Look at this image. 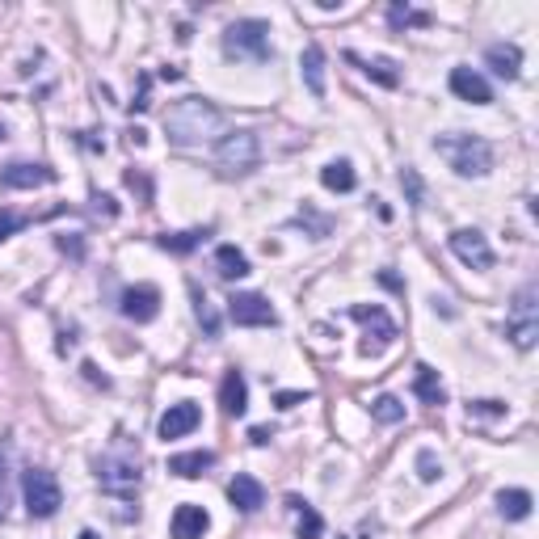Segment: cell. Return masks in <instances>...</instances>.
<instances>
[{
    "label": "cell",
    "mask_w": 539,
    "mask_h": 539,
    "mask_svg": "<svg viewBox=\"0 0 539 539\" xmlns=\"http://www.w3.org/2000/svg\"><path fill=\"white\" fill-rule=\"evenodd\" d=\"M223 110L207 98H181L165 110V135L177 148H194V143H207L215 135H223Z\"/></svg>",
    "instance_id": "cell-1"
},
{
    "label": "cell",
    "mask_w": 539,
    "mask_h": 539,
    "mask_svg": "<svg viewBox=\"0 0 539 539\" xmlns=\"http://www.w3.org/2000/svg\"><path fill=\"white\" fill-rule=\"evenodd\" d=\"M434 152H439L460 177H484L493 169V148H489V140L468 135V131L439 135V140H434Z\"/></svg>",
    "instance_id": "cell-2"
},
{
    "label": "cell",
    "mask_w": 539,
    "mask_h": 539,
    "mask_svg": "<svg viewBox=\"0 0 539 539\" xmlns=\"http://www.w3.org/2000/svg\"><path fill=\"white\" fill-rule=\"evenodd\" d=\"M223 56L228 59H244V64H265L275 56L270 47V26L257 22V17H241L223 30Z\"/></svg>",
    "instance_id": "cell-3"
},
{
    "label": "cell",
    "mask_w": 539,
    "mask_h": 539,
    "mask_svg": "<svg viewBox=\"0 0 539 539\" xmlns=\"http://www.w3.org/2000/svg\"><path fill=\"white\" fill-rule=\"evenodd\" d=\"M506 337L514 341V350H535V341H539V286L535 283L518 286V295L510 299Z\"/></svg>",
    "instance_id": "cell-4"
},
{
    "label": "cell",
    "mask_w": 539,
    "mask_h": 539,
    "mask_svg": "<svg viewBox=\"0 0 539 539\" xmlns=\"http://www.w3.org/2000/svg\"><path fill=\"white\" fill-rule=\"evenodd\" d=\"M215 165L223 169L228 177H244L262 165V140L257 131H228L220 143H215Z\"/></svg>",
    "instance_id": "cell-5"
},
{
    "label": "cell",
    "mask_w": 539,
    "mask_h": 539,
    "mask_svg": "<svg viewBox=\"0 0 539 539\" xmlns=\"http://www.w3.org/2000/svg\"><path fill=\"white\" fill-rule=\"evenodd\" d=\"M22 493H26L30 518H56L59 506H64V489H59L56 472H47V468H26Z\"/></svg>",
    "instance_id": "cell-6"
},
{
    "label": "cell",
    "mask_w": 539,
    "mask_h": 539,
    "mask_svg": "<svg viewBox=\"0 0 539 539\" xmlns=\"http://www.w3.org/2000/svg\"><path fill=\"white\" fill-rule=\"evenodd\" d=\"M98 481L106 493H131V489H140V455L106 451L98 460Z\"/></svg>",
    "instance_id": "cell-7"
},
{
    "label": "cell",
    "mask_w": 539,
    "mask_h": 539,
    "mask_svg": "<svg viewBox=\"0 0 539 539\" xmlns=\"http://www.w3.org/2000/svg\"><path fill=\"white\" fill-rule=\"evenodd\" d=\"M228 316L241 325V329H265V325H278V312L275 304L257 291H244V295H232L228 299Z\"/></svg>",
    "instance_id": "cell-8"
},
{
    "label": "cell",
    "mask_w": 539,
    "mask_h": 539,
    "mask_svg": "<svg viewBox=\"0 0 539 539\" xmlns=\"http://www.w3.org/2000/svg\"><path fill=\"white\" fill-rule=\"evenodd\" d=\"M451 254L460 257L468 270H493V249H489V241H484V232L476 228H460L451 232Z\"/></svg>",
    "instance_id": "cell-9"
},
{
    "label": "cell",
    "mask_w": 539,
    "mask_h": 539,
    "mask_svg": "<svg viewBox=\"0 0 539 539\" xmlns=\"http://www.w3.org/2000/svg\"><path fill=\"white\" fill-rule=\"evenodd\" d=\"M202 421V409L194 405V400H177V405H169L165 413H161V421H156V434L161 439H186V434H194Z\"/></svg>",
    "instance_id": "cell-10"
},
{
    "label": "cell",
    "mask_w": 539,
    "mask_h": 539,
    "mask_svg": "<svg viewBox=\"0 0 539 539\" xmlns=\"http://www.w3.org/2000/svg\"><path fill=\"white\" fill-rule=\"evenodd\" d=\"M56 181V169L51 165H5L0 169V190H38V186H51Z\"/></svg>",
    "instance_id": "cell-11"
},
{
    "label": "cell",
    "mask_w": 539,
    "mask_h": 539,
    "mask_svg": "<svg viewBox=\"0 0 539 539\" xmlns=\"http://www.w3.org/2000/svg\"><path fill=\"white\" fill-rule=\"evenodd\" d=\"M451 93L460 101H468V106H489L493 101V88H489V80L476 72V67H451Z\"/></svg>",
    "instance_id": "cell-12"
},
{
    "label": "cell",
    "mask_w": 539,
    "mask_h": 539,
    "mask_svg": "<svg viewBox=\"0 0 539 539\" xmlns=\"http://www.w3.org/2000/svg\"><path fill=\"white\" fill-rule=\"evenodd\" d=\"M350 316L358 320V325H367V333H375L371 350H384V346H392V341H397V320L388 316L379 304H371V308H367V304H354Z\"/></svg>",
    "instance_id": "cell-13"
},
{
    "label": "cell",
    "mask_w": 539,
    "mask_h": 539,
    "mask_svg": "<svg viewBox=\"0 0 539 539\" xmlns=\"http://www.w3.org/2000/svg\"><path fill=\"white\" fill-rule=\"evenodd\" d=\"M156 312H161V291H156L152 283H140V286H131V291L122 295V316L135 320V325L156 320Z\"/></svg>",
    "instance_id": "cell-14"
},
{
    "label": "cell",
    "mask_w": 539,
    "mask_h": 539,
    "mask_svg": "<svg viewBox=\"0 0 539 539\" xmlns=\"http://www.w3.org/2000/svg\"><path fill=\"white\" fill-rule=\"evenodd\" d=\"M207 527H211V514L202 506H194V502H181L173 510V518H169V535L173 539H202Z\"/></svg>",
    "instance_id": "cell-15"
},
{
    "label": "cell",
    "mask_w": 539,
    "mask_h": 539,
    "mask_svg": "<svg viewBox=\"0 0 539 539\" xmlns=\"http://www.w3.org/2000/svg\"><path fill=\"white\" fill-rule=\"evenodd\" d=\"M228 502L241 510V514H257V510L265 506L262 481H257V476H249V472H236V476H232V484H228Z\"/></svg>",
    "instance_id": "cell-16"
},
{
    "label": "cell",
    "mask_w": 539,
    "mask_h": 539,
    "mask_svg": "<svg viewBox=\"0 0 539 539\" xmlns=\"http://www.w3.org/2000/svg\"><path fill=\"white\" fill-rule=\"evenodd\" d=\"M220 405L228 418H244L249 413V384H244L241 371H228L220 379Z\"/></svg>",
    "instance_id": "cell-17"
},
{
    "label": "cell",
    "mask_w": 539,
    "mask_h": 539,
    "mask_svg": "<svg viewBox=\"0 0 539 539\" xmlns=\"http://www.w3.org/2000/svg\"><path fill=\"white\" fill-rule=\"evenodd\" d=\"M484 64L493 67L497 77L514 80L518 72H523V51H518L514 43H493V47H489V51H484Z\"/></svg>",
    "instance_id": "cell-18"
},
{
    "label": "cell",
    "mask_w": 539,
    "mask_h": 539,
    "mask_svg": "<svg viewBox=\"0 0 539 539\" xmlns=\"http://www.w3.org/2000/svg\"><path fill=\"white\" fill-rule=\"evenodd\" d=\"M299 72H304V85H308L312 98H325V51L316 43L304 47V56H299Z\"/></svg>",
    "instance_id": "cell-19"
},
{
    "label": "cell",
    "mask_w": 539,
    "mask_h": 539,
    "mask_svg": "<svg viewBox=\"0 0 539 539\" xmlns=\"http://www.w3.org/2000/svg\"><path fill=\"white\" fill-rule=\"evenodd\" d=\"M413 397L426 400V405H447V388L430 363H418V371H413Z\"/></svg>",
    "instance_id": "cell-20"
},
{
    "label": "cell",
    "mask_w": 539,
    "mask_h": 539,
    "mask_svg": "<svg viewBox=\"0 0 539 539\" xmlns=\"http://www.w3.org/2000/svg\"><path fill=\"white\" fill-rule=\"evenodd\" d=\"M207 468H215V451H186V455H169V472L181 481H199Z\"/></svg>",
    "instance_id": "cell-21"
},
{
    "label": "cell",
    "mask_w": 539,
    "mask_h": 539,
    "mask_svg": "<svg viewBox=\"0 0 539 539\" xmlns=\"http://www.w3.org/2000/svg\"><path fill=\"white\" fill-rule=\"evenodd\" d=\"M320 186L333 190V194H350L358 186V173H354L350 161H329V165L320 169Z\"/></svg>",
    "instance_id": "cell-22"
},
{
    "label": "cell",
    "mask_w": 539,
    "mask_h": 539,
    "mask_svg": "<svg viewBox=\"0 0 539 539\" xmlns=\"http://www.w3.org/2000/svg\"><path fill=\"white\" fill-rule=\"evenodd\" d=\"M531 493L527 489H502L497 493V510H502V518H510V523H523V518L531 514Z\"/></svg>",
    "instance_id": "cell-23"
},
{
    "label": "cell",
    "mask_w": 539,
    "mask_h": 539,
    "mask_svg": "<svg viewBox=\"0 0 539 539\" xmlns=\"http://www.w3.org/2000/svg\"><path fill=\"white\" fill-rule=\"evenodd\" d=\"M354 64H363V72L375 80V85H384V88H397L400 85V72H397V64L388 56H371V59H358V56H350Z\"/></svg>",
    "instance_id": "cell-24"
},
{
    "label": "cell",
    "mask_w": 539,
    "mask_h": 539,
    "mask_svg": "<svg viewBox=\"0 0 539 539\" xmlns=\"http://www.w3.org/2000/svg\"><path fill=\"white\" fill-rule=\"evenodd\" d=\"M215 265H220L223 278H244L249 275V257H244L236 244H220V249H215Z\"/></svg>",
    "instance_id": "cell-25"
},
{
    "label": "cell",
    "mask_w": 539,
    "mask_h": 539,
    "mask_svg": "<svg viewBox=\"0 0 539 539\" xmlns=\"http://www.w3.org/2000/svg\"><path fill=\"white\" fill-rule=\"evenodd\" d=\"M291 506H295V518H299V539H320L325 535V523H320V514L308 506V502L291 497Z\"/></svg>",
    "instance_id": "cell-26"
},
{
    "label": "cell",
    "mask_w": 539,
    "mask_h": 539,
    "mask_svg": "<svg viewBox=\"0 0 539 539\" xmlns=\"http://www.w3.org/2000/svg\"><path fill=\"white\" fill-rule=\"evenodd\" d=\"M371 418L379 421V426H397V421H405V405H400L397 397H375L371 400Z\"/></svg>",
    "instance_id": "cell-27"
},
{
    "label": "cell",
    "mask_w": 539,
    "mask_h": 539,
    "mask_svg": "<svg viewBox=\"0 0 539 539\" xmlns=\"http://www.w3.org/2000/svg\"><path fill=\"white\" fill-rule=\"evenodd\" d=\"M9 463H13V442H0V518L9 514Z\"/></svg>",
    "instance_id": "cell-28"
},
{
    "label": "cell",
    "mask_w": 539,
    "mask_h": 539,
    "mask_svg": "<svg viewBox=\"0 0 539 539\" xmlns=\"http://www.w3.org/2000/svg\"><path fill=\"white\" fill-rule=\"evenodd\" d=\"M194 312H199V325L207 337H220V316H215V308H211V299L202 295V291H194Z\"/></svg>",
    "instance_id": "cell-29"
},
{
    "label": "cell",
    "mask_w": 539,
    "mask_h": 539,
    "mask_svg": "<svg viewBox=\"0 0 539 539\" xmlns=\"http://www.w3.org/2000/svg\"><path fill=\"white\" fill-rule=\"evenodd\" d=\"M202 236H207V232H173V236L165 232V236H161V249H169V254H190Z\"/></svg>",
    "instance_id": "cell-30"
},
{
    "label": "cell",
    "mask_w": 539,
    "mask_h": 539,
    "mask_svg": "<svg viewBox=\"0 0 539 539\" xmlns=\"http://www.w3.org/2000/svg\"><path fill=\"white\" fill-rule=\"evenodd\" d=\"M388 22L400 30V26H426L430 17L426 13H418V9H409V5H392V9H388Z\"/></svg>",
    "instance_id": "cell-31"
},
{
    "label": "cell",
    "mask_w": 539,
    "mask_h": 539,
    "mask_svg": "<svg viewBox=\"0 0 539 539\" xmlns=\"http://www.w3.org/2000/svg\"><path fill=\"white\" fill-rule=\"evenodd\" d=\"M400 190L409 194V202L413 207H421V199H426V190H421V177H418V169H400Z\"/></svg>",
    "instance_id": "cell-32"
},
{
    "label": "cell",
    "mask_w": 539,
    "mask_h": 539,
    "mask_svg": "<svg viewBox=\"0 0 539 539\" xmlns=\"http://www.w3.org/2000/svg\"><path fill=\"white\" fill-rule=\"evenodd\" d=\"M30 228V215H17V211H0V241H9L13 232Z\"/></svg>",
    "instance_id": "cell-33"
},
{
    "label": "cell",
    "mask_w": 539,
    "mask_h": 539,
    "mask_svg": "<svg viewBox=\"0 0 539 539\" xmlns=\"http://www.w3.org/2000/svg\"><path fill=\"white\" fill-rule=\"evenodd\" d=\"M439 472H442V463L434 460V451H418V476H421V481L434 484V481H439Z\"/></svg>",
    "instance_id": "cell-34"
},
{
    "label": "cell",
    "mask_w": 539,
    "mask_h": 539,
    "mask_svg": "<svg viewBox=\"0 0 539 539\" xmlns=\"http://www.w3.org/2000/svg\"><path fill=\"white\" fill-rule=\"evenodd\" d=\"M502 413H506L502 400H472L468 405V418H502Z\"/></svg>",
    "instance_id": "cell-35"
},
{
    "label": "cell",
    "mask_w": 539,
    "mask_h": 539,
    "mask_svg": "<svg viewBox=\"0 0 539 539\" xmlns=\"http://www.w3.org/2000/svg\"><path fill=\"white\" fill-rule=\"evenodd\" d=\"M278 409H295V405H304L308 400V392H278Z\"/></svg>",
    "instance_id": "cell-36"
},
{
    "label": "cell",
    "mask_w": 539,
    "mask_h": 539,
    "mask_svg": "<svg viewBox=\"0 0 539 539\" xmlns=\"http://www.w3.org/2000/svg\"><path fill=\"white\" fill-rule=\"evenodd\" d=\"M249 439H254V442H257V447H262V442H270V430H265V426H257V430H254V434H249Z\"/></svg>",
    "instance_id": "cell-37"
},
{
    "label": "cell",
    "mask_w": 539,
    "mask_h": 539,
    "mask_svg": "<svg viewBox=\"0 0 539 539\" xmlns=\"http://www.w3.org/2000/svg\"><path fill=\"white\" fill-rule=\"evenodd\" d=\"M379 283L392 286V291H405V283H400V278H392V275H379Z\"/></svg>",
    "instance_id": "cell-38"
},
{
    "label": "cell",
    "mask_w": 539,
    "mask_h": 539,
    "mask_svg": "<svg viewBox=\"0 0 539 539\" xmlns=\"http://www.w3.org/2000/svg\"><path fill=\"white\" fill-rule=\"evenodd\" d=\"M77 539H101V535H98V531H80Z\"/></svg>",
    "instance_id": "cell-39"
},
{
    "label": "cell",
    "mask_w": 539,
    "mask_h": 539,
    "mask_svg": "<svg viewBox=\"0 0 539 539\" xmlns=\"http://www.w3.org/2000/svg\"><path fill=\"white\" fill-rule=\"evenodd\" d=\"M5 135H9V131H5V122H0V140H5Z\"/></svg>",
    "instance_id": "cell-40"
}]
</instances>
